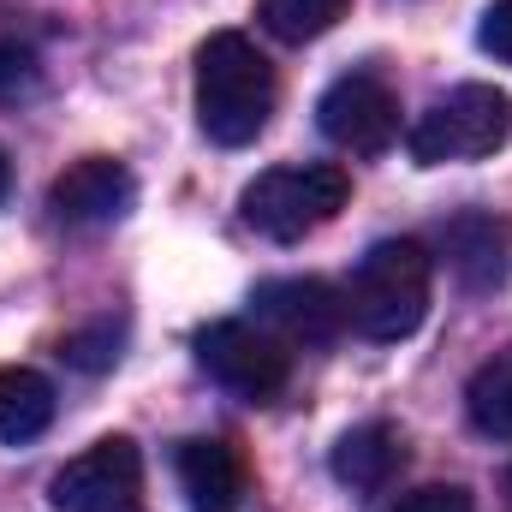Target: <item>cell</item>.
Masks as SVG:
<instances>
[{"label": "cell", "instance_id": "cell-5", "mask_svg": "<svg viewBox=\"0 0 512 512\" xmlns=\"http://www.w3.org/2000/svg\"><path fill=\"white\" fill-rule=\"evenodd\" d=\"M197 364L209 370V382H221L239 399H274L292 376V352L280 334L256 328L245 316H221L209 328H197Z\"/></svg>", "mask_w": 512, "mask_h": 512}, {"label": "cell", "instance_id": "cell-15", "mask_svg": "<svg viewBox=\"0 0 512 512\" xmlns=\"http://www.w3.org/2000/svg\"><path fill=\"white\" fill-rule=\"evenodd\" d=\"M346 6L352 0H262L256 18H262V30L274 42H316L346 18Z\"/></svg>", "mask_w": 512, "mask_h": 512}, {"label": "cell", "instance_id": "cell-10", "mask_svg": "<svg viewBox=\"0 0 512 512\" xmlns=\"http://www.w3.org/2000/svg\"><path fill=\"white\" fill-rule=\"evenodd\" d=\"M441 256L471 292H495L512 274V227L489 209H465L441 227Z\"/></svg>", "mask_w": 512, "mask_h": 512}, {"label": "cell", "instance_id": "cell-19", "mask_svg": "<svg viewBox=\"0 0 512 512\" xmlns=\"http://www.w3.org/2000/svg\"><path fill=\"white\" fill-rule=\"evenodd\" d=\"M6 185H12V161H6V149H0V197H6Z\"/></svg>", "mask_w": 512, "mask_h": 512}, {"label": "cell", "instance_id": "cell-6", "mask_svg": "<svg viewBox=\"0 0 512 512\" xmlns=\"http://www.w3.org/2000/svg\"><path fill=\"white\" fill-rule=\"evenodd\" d=\"M54 512H143V453L131 435H108L66 459L48 483Z\"/></svg>", "mask_w": 512, "mask_h": 512}, {"label": "cell", "instance_id": "cell-2", "mask_svg": "<svg viewBox=\"0 0 512 512\" xmlns=\"http://www.w3.org/2000/svg\"><path fill=\"white\" fill-rule=\"evenodd\" d=\"M429 280H435V256L423 251L417 239H382L358 256L352 280L340 286L346 298V328L393 346V340H411L429 316Z\"/></svg>", "mask_w": 512, "mask_h": 512}, {"label": "cell", "instance_id": "cell-16", "mask_svg": "<svg viewBox=\"0 0 512 512\" xmlns=\"http://www.w3.org/2000/svg\"><path fill=\"white\" fill-rule=\"evenodd\" d=\"M120 346H126V322L96 316V322H84L78 334H66L60 358H66L72 370H84V376H102V370H114V364H120Z\"/></svg>", "mask_w": 512, "mask_h": 512}, {"label": "cell", "instance_id": "cell-18", "mask_svg": "<svg viewBox=\"0 0 512 512\" xmlns=\"http://www.w3.org/2000/svg\"><path fill=\"white\" fill-rule=\"evenodd\" d=\"M477 48L495 54L501 66H512V0H495V6L483 12V24H477Z\"/></svg>", "mask_w": 512, "mask_h": 512}, {"label": "cell", "instance_id": "cell-8", "mask_svg": "<svg viewBox=\"0 0 512 512\" xmlns=\"http://www.w3.org/2000/svg\"><path fill=\"white\" fill-rule=\"evenodd\" d=\"M256 316L268 334H280L286 346H334L346 334V298L340 286L316 280V274H286V280H262L251 292Z\"/></svg>", "mask_w": 512, "mask_h": 512}, {"label": "cell", "instance_id": "cell-7", "mask_svg": "<svg viewBox=\"0 0 512 512\" xmlns=\"http://www.w3.org/2000/svg\"><path fill=\"white\" fill-rule=\"evenodd\" d=\"M316 126L346 155H382L387 143L399 137V96L387 90L376 72H346V78H334L322 90Z\"/></svg>", "mask_w": 512, "mask_h": 512}, {"label": "cell", "instance_id": "cell-3", "mask_svg": "<svg viewBox=\"0 0 512 512\" xmlns=\"http://www.w3.org/2000/svg\"><path fill=\"white\" fill-rule=\"evenodd\" d=\"M346 197H352L346 167H334V161H298V167L256 173L251 185H245V197H239V209H245L251 233L274 239V245H298L316 227H328L346 209Z\"/></svg>", "mask_w": 512, "mask_h": 512}, {"label": "cell", "instance_id": "cell-4", "mask_svg": "<svg viewBox=\"0 0 512 512\" xmlns=\"http://www.w3.org/2000/svg\"><path fill=\"white\" fill-rule=\"evenodd\" d=\"M512 137V96L495 84H453L435 96L417 126L405 131V149L417 167H453V161H489Z\"/></svg>", "mask_w": 512, "mask_h": 512}, {"label": "cell", "instance_id": "cell-14", "mask_svg": "<svg viewBox=\"0 0 512 512\" xmlns=\"http://www.w3.org/2000/svg\"><path fill=\"white\" fill-rule=\"evenodd\" d=\"M465 411L489 441H512V346H501L465 387Z\"/></svg>", "mask_w": 512, "mask_h": 512}, {"label": "cell", "instance_id": "cell-1", "mask_svg": "<svg viewBox=\"0 0 512 512\" xmlns=\"http://www.w3.org/2000/svg\"><path fill=\"white\" fill-rule=\"evenodd\" d=\"M274 114V66L245 30H215L197 48V126L221 149H245Z\"/></svg>", "mask_w": 512, "mask_h": 512}, {"label": "cell", "instance_id": "cell-17", "mask_svg": "<svg viewBox=\"0 0 512 512\" xmlns=\"http://www.w3.org/2000/svg\"><path fill=\"white\" fill-rule=\"evenodd\" d=\"M393 512H477V507H471V489H459V483H423Z\"/></svg>", "mask_w": 512, "mask_h": 512}, {"label": "cell", "instance_id": "cell-12", "mask_svg": "<svg viewBox=\"0 0 512 512\" xmlns=\"http://www.w3.org/2000/svg\"><path fill=\"white\" fill-rule=\"evenodd\" d=\"M399 465H405V441H399L393 423H358V429H346V435L334 441V453H328L334 483L352 489V495H382L387 483L399 477Z\"/></svg>", "mask_w": 512, "mask_h": 512}, {"label": "cell", "instance_id": "cell-9", "mask_svg": "<svg viewBox=\"0 0 512 512\" xmlns=\"http://www.w3.org/2000/svg\"><path fill=\"white\" fill-rule=\"evenodd\" d=\"M131 203H137V179L114 155H84L48 185V209L66 227H114V221H126Z\"/></svg>", "mask_w": 512, "mask_h": 512}, {"label": "cell", "instance_id": "cell-13", "mask_svg": "<svg viewBox=\"0 0 512 512\" xmlns=\"http://www.w3.org/2000/svg\"><path fill=\"white\" fill-rule=\"evenodd\" d=\"M54 423V382L30 364H0V447H24Z\"/></svg>", "mask_w": 512, "mask_h": 512}, {"label": "cell", "instance_id": "cell-11", "mask_svg": "<svg viewBox=\"0 0 512 512\" xmlns=\"http://www.w3.org/2000/svg\"><path fill=\"white\" fill-rule=\"evenodd\" d=\"M179 489H185V507L191 512H239L245 501V465L227 441L215 435H191L179 441Z\"/></svg>", "mask_w": 512, "mask_h": 512}]
</instances>
